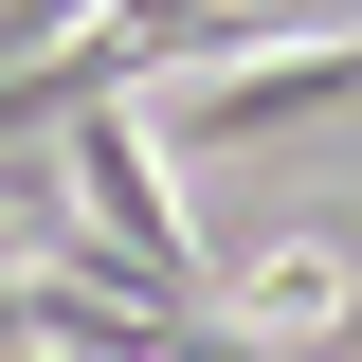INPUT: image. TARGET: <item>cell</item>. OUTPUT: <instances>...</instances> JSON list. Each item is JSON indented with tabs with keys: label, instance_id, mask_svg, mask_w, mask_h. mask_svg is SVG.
I'll list each match as a JSON object with an SVG mask.
<instances>
[{
	"label": "cell",
	"instance_id": "cell-2",
	"mask_svg": "<svg viewBox=\"0 0 362 362\" xmlns=\"http://www.w3.org/2000/svg\"><path fill=\"white\" fill-rule=\"evenodd\" d=\"M344 90H362V18H308V37H272L254 73L218 54V73L181 90V127H199V145H272V127H326Z\"/></svg>",
	"mask_w": 362,
	"mask_h": 362
},
{
	"label": "cell",
	"instance_id": "cell-3",
	"mask_svg": "<svg viewBox=\"0 0 362 362\" xmlns=\"http://www.w3.org/2000/svg\"><path fill=\"white\" fill-rule=\"evenodd\" d=\"M235 326H254V344L344 326V254H308V235H290V254H254V272H235Z\"/></svg>",
	"mask_w": 362,
	"mask_h": 362
},
{
	"label": "cell",
	"instance_id": "cell-4",
	"mask_svg": "<svg viewBox=\"0 0 362 362\" xmlns=\"http://www.w3.org/2000/svg\"><path fill=\"white\" fill-rule=\"evenodd\" d=\"M145 362H272V344L218 308V290H199V308H163V344H145Z\"/></svg>",
	"mask_w": 362,
	"mask_h": 362
},
{
	"label": "cell",
	"instance_id": "cell-1",
	"mask_svg": "<svg viewBox=\"0 0 362 362\" xmlns=\"http://www.w3.org/2000/svg\"><path fill=\"white\" fill-rule=\"evenodd\" d=\"M54 199H73V254L109 272V290H145V308H199V235L163 218V145H145V109H127V90L54 127Z\"/></svg>",
	"mask_w": 362,
	"mask_h": 362
}]
</instances>
